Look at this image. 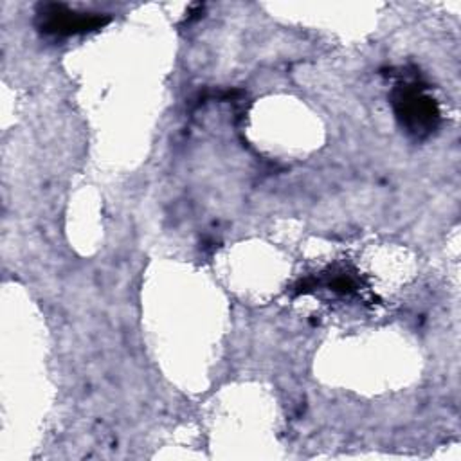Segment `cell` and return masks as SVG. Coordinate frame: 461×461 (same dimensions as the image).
Instances as JSON below:
<instances>
[{
	"instance_id": "cell-2",
	"label": "cell",
	"mask_w": 461,
	"mask_h": 461,
	"mask_svg": "<svg viewBox=\"0 0 461 461\" xmlns=\"http://www.w3.org/2000/svg\"><path fill=\"white\" fill-rule=\"evenodd\" d=\"M38 20H40L41 31L58 34V36L88 32L103 27L108 22L106 16H101L95 13H77L61 4L41 5L38 11Z\"/></svg>"
},
{
	"instance_id": "cell-1",
	"label": "cell",
	"mask_w": 461,
	"mask_h": 461,
	"mask_svg": "<svg viewBox=\"0 0 461 461\" xmlns=\"http://www.w3.org/2000/svg\"><path fill=\"white\" fill-rule=\"evenodd\" d=\"M396 113L412 133H427L438 122V108L418 85H405L394 95Z\"/></svg>"
}]
</instances>
